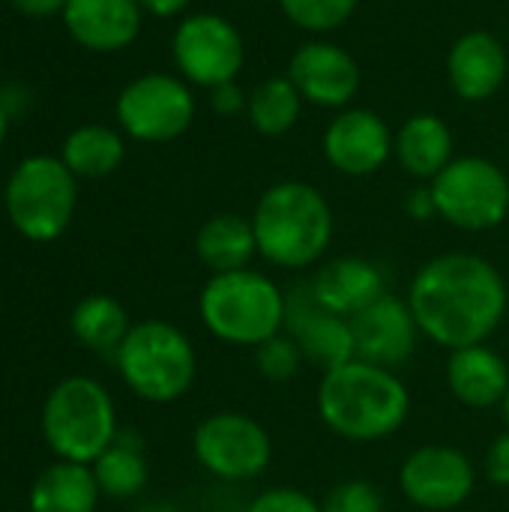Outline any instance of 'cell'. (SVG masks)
I'll list each match as a JSON object with an SVG mask.
<instances>
[{
	"label": "cell",
	"mask_w": 509,
	"mask_h": 512,
	"mask_svg": "<svg viewBox=\"0 0 509 512\" xmlns=\"http://www.w3.org/2000/svg\"><path fill=\"white\" fill-rule=\"evenodd\" d=\"M21 15H30V18H48V15H57L63 12L66 0H9Z\"/></svg>",
	"instance_id": "cell-35"
},
{
	"label": "cell",
	"mask_w": 509,
	"mask_h": 512,
	"mask_svg": "<svg viewBox=\"0 0 509 512\" xmlns=\"http://www.w3.org/2000/svg\"><path fill=\"white\" fill-rule=\"evenodd\" d=\"M90 468H93V477L99 483V492L105 498H114V501L135 498L150 480L147 456H144L141 444L123 438V435H117L114 444Z\"/></svg>",
	"instance_id": "cell-27"
},
{
	"label": "cell",
	"mask_w": 509,
	"mask_h": 512,
	"mask_svg": "<svg viewBox=\"0 0 509 512\" xmlns=\"http://www.w3.org/2000/svg\"><path fill=\"white\" fill-rule=\"evenodd\" d=\"M483 474L492 486L509 489V429L489 444L483 459Z\"/></svg>",
	"instance_id": "cell-32"
},
{
	"label": "cell",
	"mask_w": 509,
	"mask_h": 512,
	"mask_svg": "<svg viewBox=\"0 0 509 512\" xmlns=\"http://www.w3.org/2000/svg\"><path fill=\"white\" fill-rule=\"evenodd\" d=\"M300 111H303V96L288 75H273L249 90L246 117L258 135L279 138L291 132L300 120Z\"/></svg>",
	"instance_id": "cell-26"
},
{
	"label": "cell",
	"mask_w": 509,
	"mask_h": 512,
	"mask_svg": "<svg viewBox=\"0 0 509 512\" xmlns=\"http://www.w3.org/2000/svg\"><path fill=\"white\" fill-rule=\"evenodd\" d=\"M348 321H351L357 360H366L372 366L393 369V372L414 357L417 342L423 336L408 300L396 294L378 297L372 306H366Z\"/></svg>",
	"instance_id": "cell-13"
},
{
	"label": "cell",
	"mask_w": 509,
	"mask_h": 512,
	"mask_svg": "<svg viewBox=\"0 0 509 512\" xmlns=\"http://www.w3.org/2000/svg\"><path fill=\"white\" fill-rule=\"evenodd\" d=\"M303 366H306L303 351L285 330L255 348V369L261 378H267L273 384H285V381L297 378V372Z\"/></svg>",
	"instance_id": "cell-29"
},
{
	"label": "cell",
	"mask_w": 509,
	"mask_h": 512,
	"mask_svg": "<svg viewBox=\"0 0 509 512\" xmlns=\"http://www.w3.org/2000/svg\"><path fill=\"white\" fill-rule=\"evenodd\" d=\"M393 132L372 108H342L324 129V159L345 177H369L393 156Z\"/></svg>",
	"instance_id": "cell-16"
},
{
	"label": "cell",
	"mask_w": 509,
	"mask_h": 512,
	"mask_svg": "<svg viewBox=\"0 0 509 512\" xmlns=\"http://www.w3.org/2000/svg\"><path fill=\"white\" fill-rule=\"evenodd\" d=\"M309 288L327 312L342 318H354L387 294L381 267L360 255H339L321 264L309 279Z\"/></svg>",
	"instance_id": "cell-19"
},
{
	"label": "cell",
	"mask_w": 509,
	"mask_h": 512,
	"mask_svg": "<svg viewBox=\"0 0 509 512\" xmlns=\"http://www.w3.org/2000/svg\"><path fill=\"white\" fill-rule=\"evenodd\" d=\"M117 120L129 138L144 144L180 138L195 120V96L189 81L165 72H150L129 81L117 96Z\"/></svg>",
	"instance_id": "cell-11"
},
{
	"label": "cell",
	"mask_w": 509,
	"mask_h": 512,
	"mask_svg": "<svg viewBox=\"0 0 509 512\" xmlns=\"http://www.w3.org/2000/svg\"><path fill=\"white\" fill-rule=\"evenodd\" d=\"M246 512H321V504L306 495L303 489H291V486H273L267 492H261Z\"/></svg>",
	"instance_id": "cell-31"
},
{
	"label": "cell",
	"mask_w": 509,
	"mask_h": 512,
	"mask_svg": "<svg viewBox=\"0 0 509 512\" xmlns=\"http://www.w3.org/2000/svg\"><path fill=\"white\" fill-rule=\"evenodd\" d=\"M429 186L438 216L459 231H492L509 216V177L486 156H456Z\"/></svg>",
	"instance_id": "cell-8"
},
{
	"label": "cell",
	"mask_w": 509,
	"mask_h": 512,
	"mask_svg": "<svg viewBox=\"0 0 509 512\" xmlns=\"http://www.w3.org/2000/svg\"><path fill=\"white\" fill-rule=\"evenodd\" d=\"M123 156H126V144L120 132L99 126V123H87L69 132L63 141V153H60L66 168L75 177H87V180L114 174L123 165Z\"/></svg>",
	"instance_id": "cell-25"
},
{
	"label": "cell",
	"mask_w": 509,
	"mask_h": 512,
	"mask_svg": "<svg viewBox=\"0 0 509 512\" xmlns=\"http://www.w3.org/2000/svg\"><path fill=\"white\" fill-rule=\"evenodd\" d=\"M285 75L300 90L303 102H312L318 108H345L363 84L357 60L330 39L303 42L291 54Z\"/></svg>",
	"instance_id": "cell-15"
},
{
	"label": "cell",
	"mask_w": 509,
	"mask_h": 512,
	"mask_svg": "<svg viewBox=\"0 0 509 512\" xmlns=\"http://www.w3.org/2000/svg\"><path fill=\"white\" fill-rule=\"evenodd\" d=\"M477 486L474 462L447 444L417 447L399 468L402 495L426 512L459 510Z\"/></svg>",
	"instance_id": "cell-12"
},
{
	"label": "cell",
	"mask_w": 509,
	"mask_h": 512,
	"mask_svg": "<svg viewBox=\"0 0 509 512\" xmlns=\"http://www.w3.org/2000/svg\"><path fill=\"white\" fill-rule=\"evenodd\" d=\"M321 512H384V495L369 480H345L327 492Z\"/></svg>",
	"instance_id": "cell-30"
},
{
	"label": "cell",
	"mask_w": 509,
	"mask_h": 512,
	"mask_svg": "<svg viewBox=\"0 0 509 512\" xmlns=\"http://www.w3.org/2000/svg\"><path fill=\"white\" fill-rule=\"evenodd\" d=\"M509 72V57L504 42L489 30H471L459 36L447 54V78L459 99L486 102L492 99Z\"/></svg>",
	"instance_id": "cell-17"
},
{
	"label": "cell",
	"mask_w": 509,
	"mask_h": 512,
	"mask_svg": "<svg viewBox=\"0 0 509 512\" xmlns=\"http://www.w3.org/2000/svg\"><path fill=\"white\" fill-rule=\"evenodd\" d=\"M252 228L258 255L279 270H309L333 243L330 201L303 180L273 183L255 204Z\"/></svg>",
	"instance_id": "cell-3"
},
{
	"label": "cell",
	"mask_w": 509,
	"mask_h": 512,
	"mask_svg": "<svg viewBox=\"0 0 509 512\" xmlns=\"http://www.w3.org/2000/svg\"><path fill=\"white\" fill-rule=\"evenodd\" d=\"M195 255L210 273H231L252 264L258 240L252 219L240 213H216L195 234Z\"/></svg>",
	"instance_id": "cell-22"
},
{
	"label": "cell",
	"mask_w": 509,
	"mask_h": 512,
	"mask_svg": "<svg viewBox=\"0 0 509 512\" xmlns=\"http://www.w3.org/2000/svg\"><path fill=\"white\" fill-rule=\"evenodd\" d=\"M102 492L90 465L57 462L45 468L30 486V512H96Z\"/></svg>",
	"instance_id": "cell-23"
},
{
	"label": "cell",
	"mask_w": 509,
	"mask_h": 512,
	"mask_svg": "<svg viewBox=\"0 0 509 512\" xmlns=\"http://www.w3.org/2000/svg\"><path fill=\"white\" fill-rule=\"evenodd\" d=\"M501 417H504V426L509 429V390L507 396H504V402H501Z\"/></svg>",
	"instance_id": "cell-38"
},
{
	"label": "cell",
	"mask_w": 509,
	"mask_h": 512,
	"mask_svg": "<svg viewBox=\"0 0 509 512\" xmlns=\"http://www.w3.org/2000/svg\"><path fill=\"white\" fill-rule=\"evenodd\" d=\"M288 297V312H285V333L300 345L303 360L315 369L330 372L342 363L357 360L354 354V336H351V321L342 315L327 312L309 282L285 291Z\"/></svg>",
	"instance_id": "cell-14"
},
{
	"label": "cell",
	"mask_w": 509,
	"mask_h": 512,
	"mask_svg": "<svg viewBox=\"0 0 509 512\" xmlns=\"http://www.w3.org/2000/svg\"><path fill=\"white\" fill-rule=\"evenodd\" d=\"M192 453L210 477L222 483H249L270 468L273 438L249 414L216 411L195 426Z\"/></svg>",
	"instance_id": "cell-9"
},
{
	"label": "cell",
	"mask_w": 509,
	"mask_h": 512,
	"mask_svg": "<svg viewBox=\"0 0 509 512\" xmlns=\"http://www.w3.org/2000/svg\"><path fill=\"white\" fill-rule=\"evenodd\" d=\"M192 0H138V6L150 15H159V18H171V15H180Z\"/></svg>",
	"instance_id": "cell-36"
},
{
	"label": "cell",
	"mask_w": 509,
	"mask_h": 512,
	"mask_svg": "<svg viewBox=\"0 0 509 512\" xmlns=\"http://www.w3.org/2000/svg\"><path fill=\"white\" fill-rule=\"evenodd\" d=\"M144 9L138 0H66L63 24L87 51H120L141 33Z\"/></svg>",
	"instance_id": "cell-18"
},
{
	"label": "cell",
	"mask_w": 509,
	"mask_h": 512,
	"mask_svg": "<svg viewBox=\"0 0 509 512\" xmlns=\"http://www.w3.org/2000/svg\"><path fill=\"white\" fill-rule=\"evenodd\" d=\"M246 102H249V93H243L237 87V81H228V84H219L210 90V108L219 114V117H237L246 111Z\"/></svg>",
	"instance_id": "cell-33"
},
{
	"label": "cell",
	"mask_w": 509,
	"mask_h": 512,
	"mask_svg": "<svg viewBox=\"0 0 509 512\" xmlns=\"http://www.w3.org/2000/svg\"><path fill=\"white\" fill-rule=\"evenodd\" d=\"M114 360L126 387L153 405L183 399L198 375V354L189 336L159 318L132 324Z\"/></svg>",
	"instance_id": "cell-5"
},
{
	"label": "cell",
	"mask_w": 509,
	"mask_h": 512,
	"mask_svg": "<svg viewBox=\"0 0 509 512\" xmlns=\"http://www.w3.org/2000/svg\"><path fill=\"white\" fill-rule=\"evenodd\" d=\"M6 129H9V111H6L3 102H0V144H3V138H6Z\"/></svg>",
	"instance_id": "cell-37"
},
{
	"label": "cell",
	"mask_w": 509,
	"mask_h": 512,
	"mask_svg": "<svg viewBox=\"0 0 509 512\" xmlns=\"http://www.w3.org/2000/svg\"><path fill=\"white\" fill-rule=\"evenodd\" d=\"M393 156L405 174L432 183L456 159L453 132L438 114H414L399 126L393 138Z\"/></svg>",
	"instance_id": "cell-21"
},
{
	"label": "cell",
	"mask_w": 509,
	"mask_h": 512,
	"mask_svg": "<svg viewBox=\"0 0 509 512\" xmlns=\"http://www.w3.org/2000/svg\"><path fill=\"white\" fill-rule=\"evenodd\" d=\"M408 306L429 342L447 351L486 345L507 318V279L483 255L444 252L414 273Z\"/></svg>",
	"instance_id": "cell-1"
},
{
	"label": "cell",
	"mask_w": 509,
	"mask_h": 512,
	"mask_svg": "<svg viewBox=\"0 0 509 512\" xmlns=\"http://www.w3.org/2000/svg\"><path fill=\"white\" fill-rule=\"evenodd\" d=\"M315 408L321 423L342 441L375 444L408 423L411 393L393 369L351 360L321 375Z\"/></svg>",
	"instance_id": "cell-2"
},
{
	"label": "cell",
	"mask_w": 509,
	"mask_h": 512,
	"mask_svg": "<svg viewBox=\"0 0 509 512\" xmlns=\"http://www.w3.org/2000/svg\"><path fill=\"white\" fill-rule=\"evenodd\" d=\"M69 330L84 348L99 351V354H117L126 333L132 330V321H129V312L123 309V303H117L114 297L90 294L75 303Z\"/></svg>",
	"instance_id": "cell-24"
},
{
	"label": "cell",
	"mask_w": 509,
	"mask_h": 512,
	"mask_svg": "<svg viewBox=\"0 0 509 512\" xmlns=\"http://www.w3.org/2000/svg\"><path fill=\"white\" fill-rule=\"evenodd\" d=\"M447 387L465 408H495L509 390V363L489 345H471L450 351Z\"/></svg>",
	"instance_id": "cell-20"
},
{
	"label": "cell",
	"mask_w": 509,
	"mask_h": 512,
	"mask_svg": "<svg viewBox=\"0 0 509 512\" xmlns=\"http://www.w3.org/2000/svg\"><path fill=\"white\" fill-rule=\"evenodd\" d=\"M288 297L252 267L213 273L198 297V315L207 333L234 348H258L285 330Z\"/></svg>",
	"instance_id": "cell-4"
},
{
	"label": "cell",
	"mask_w": 509,
	"mask_h": 512,
	"mask_svg": "<svg viewBox=\"0 0 509 512\" xmlns=\"http://www.w3.org/2000/svg\"><path fill=\"white\" fill-rule=\"evenodd\" d=\"M75 201V174L60 156H27L9 174L3 192L12 228L33 243L57 240L72 222Z\"/></svg>",
	"instance_id": "cell-7"
},
{
	"label": "cell",
	"mask_w": 509,
	"mask_h": 512,
	"mask_svg": "<svg viewBox=\"0 0 509 512\" xmlns=\"http://www.w3.org/2000/svg\"><path fill=\"white\" fill-rule=\"evenodd\" d=\"M171 54L183 81L207 90L237 81L246 63L243 33L234 21L216 12L186 15L174 30Z\"/></svg>",
	"instance_id": "cell-10"
},
{
	"label": "cell",
	"mask_w": 509,
	"mask_h": 512,
	"mask_svg": "<svg viewBox=\"0 0 509 512\" xmlns=\"http://www.w3.org/2000/svg\"><path fill=\"white\" fill-rule=\"evenodd\" d=\"M42 435L57 459L93 465L120 435L111 393L84 375L63 378L42 405Z\"/></svg>",
	"instance_id": "cell-6"
},
{
	"label": "cell",
	"mask_w": 509,
	"mask_h": 512,
	"mask_svg": "<svg viewBox=\"0 0 509 512\" xmlns=\"http://www.w3.org/2000/svg\"><path fill=\"white\" fill-rule=\"evenodd\" d=\"M357 6L360 0H279L285 18L315 36L339 30L357 12Z\"/></svg>",
	"instance_id": "cell-28"
},
{
	"label": "cell",
	"mask_w": 509,
	"mask_h": 512,
	"mask_svg": "<svg viewBox=\"0 0 509 512\" xmlns=\"http://www.w3.org/2000/svg\"><path fill=\"white\" fill-rule=\"evenodd\" d=\"M405 213L417 222H429L432 216H438V207H435V195H432V186H417L405 195Z\"/></svg>",
	"instance_id": "cell-34"
}]
</instances>
